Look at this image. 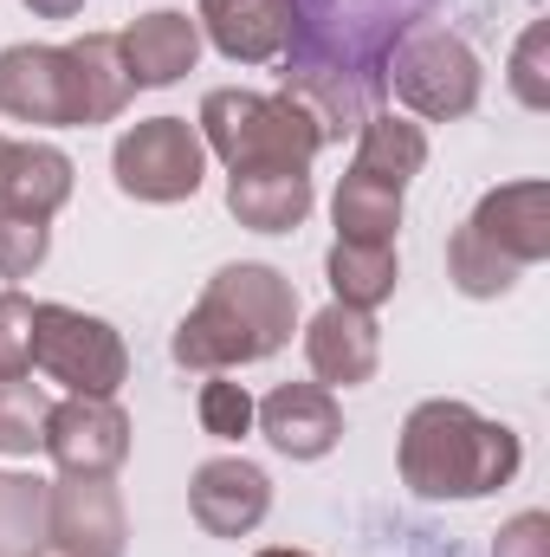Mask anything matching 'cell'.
I'll return each instance as SVG.
<instances>
[{
  "label": "cell",
  "instance_id": "cell-19",
  "mask_svg": "<svg viewBox=\"0 0 550 557\" xmlns=\"http://www.w3.org/2000/svg\"><path fill=\"white\" fill-rule=\"evenodd\" d=\"M324 278H330V298L350 305V311H376L396 298L402 285V253L383 247V240H337L324 253Z\"/></svg>",
  "mask_w": 550,
  "mask_h": 557
},
{
  "label": "cell",
  "instance_id": "cell-13",
  "mask_svg": "<svg viewBox=\"0 0 550 557\" xmlns=\"http://www.w3.org/2000/svg\"><path fill=\"white\" fill-rule=\"evenodd\" d=\"M304 363L324 389H357L376 376L383 363V331H376V311H350V305H324L311 324H304Z\"/></svg>",
  "mask_w": 550,
  "mask_h": 557
},
{
  "label": "cell",
  "instance_id": "cell-15",
  "mask_svg": "<svg viewBox=\"0 0 550 557\" xmlns=\"http://www.w3.org/2000/svg\"><path fill=\"white\" fill-rule=\"evenodd\" d=\"M117 39H124V65H130V85L137 91H162V85L188 78L195 59H201V26L188 13H175V7L137 13Z\"/></svg>",
  "mask_w": 550,
  "mask_h": 557
},
{
  "label": "cell",
  "instance_id": "cell-21",
  "mask_svg": "<svg viewBox=\"0 0 550 557\" xmlns=\"http://www.w3.org/2000/svg\"><path fill=\"white\" fill-rule=\"evenodd\" d=\"M330 221H337V240H383L396 247V227H402V188L396 182H376L363 169H350L330 195Z\"/></svg>",
  "mask_w": 550,
  "mask_h": 557
},
{
  "label": "cell",
  "instance_id": "cell-25",
  "mask_svg": "<svg viewBox=\"0 0 550 557\" xmlns=\"http://www.w3.org/2000/svg\"><path fill=\"white\" fill-rule=\"evenodd\" d=\"M52 253V221H26L0 208V278H26L46 267Z\"/></svg>",
  "mask_w": 550,
  "mask_h": 557
},
{
  "label": "cell",
  "instance_id": "cell-9",
  "mask_svg": "<svg viewBox=\"0 0 550 557\" xmlns=\"http://www.w3.org/2000/svg\"><path fill=\"white\" fill-rule=\"evenodd\" d=\"M39 447L52 454L59 473L111 480L130 460V416L117 409V396H65V403H52Z\"/></svg>",
  "mask_w": 550,
  "mask_h": 557
},
{
  "label": "cell",
  "instance_id": "cell-6",
  "mask_svg": "<svg viewBox=\"0 0 550 557\" xmlns=\"http://www.w3.org/2000/svg\"><path fill=\"white\" fill-rule=\"evenodd\" d=\"M111 175L117 188L142 201V208H175V201H195L201 195V175H208V143L188 117H142L130 124L117 149H111Z\"/></svg>",
  "mask_w": 550,
  "mask_h": 557
},
{
  "label": "cell",
  "instance_id": "cell-10",
  "mask_svg": "<svg viewBox=\"0 0 550 557\" xmlns=\"http://www.w3.org/2000/svg\"><path fill=\"white\" fill-rule=\"evenodd\" d=\"M466 234L479 247H492L499 260H512L518 273L550 260V188L532 175V182H499L473 201L466 214Z\"/></svg>",
  "mask_w": 550,
  "mask_h": 557
},
{
  "label": "cell",
  "instance_id": "cell-24",
  "mask_svg": "<svg viewBox=\"0 0 550 557\" xmlns=\"http://www.w3.org/2000/svg\"><path fill=\"white\" fill-rule=\"evenodd\" d=\"M195 416H201V434H214V441H247L253 434V396H247V383H234L221 370V376L201 383Z\"/></svg>",
  "mask_w": 550,
  "mask_h": 557
},
{
  "label": "cell",
  "instance_id": "cell-29",
  "mask_svg": "<svg viewBox=\"0 0 550 557\" xmlns=\"http://www.w3.org/2000/svg\"><path fill=\"white\" fill-rule=\"evenodd\" d=\"M33 20H78L85 13V0H20Z\"/></svg>",
  "mask_w": 550,
  "mask_h": 557
},
{
  "label": "cell",
  "instance_id": "cell-14",
  "mask_svg": "<svg viewBox=\"0 0 550 557\" xmlns=\"http://www.w3.org/2000/svg\"><path fill=\"white\" fill-rule=\"evenodd\" d=\"M253 421L285 460H324L343 441V409L324 383H278L266 403H253Z\"/></svg>",
  "mask_w": 550,
  "mask_h": 557
},
{
  "label": "cell",
  "instance_id": "cell-11",
  "mask_svg": "<svg viewBox=\"0 0 550 557\" xmlns=\"http://www.w3.org/2000/svg\"><path fill=\"white\" fill-rule=\"evenodd\" d=\"M188 512L208 539H247L273 512V480H266V467H253L240 454L201 460L188 480Z\"/></svg>",
  "mask_w": 550,
  "mask_h": 557
},
{
  "label": "cell",
  "instance_id": "cell-26",
  "mask_svg": "<svg viewBox=\"0 0 550 557\" xmlns=\"http://www.w3.org/2000/svg\"><path fill=\"white\" fill-rule=\"evenodd\" d=\"M545 52H550V26H545V20H532V26L518 33V46H512V98H518L525 111H545V104H550Z\"/></svg>",
  "mask_w": 550,
  "mask_h": 557
},
{
  "label": "cell",
  "instance_id": "cell-28",
  "mask_svg": "<svg viewBox=\"0 0 550 557\" xmlns=\"http://www.w3.org/2000/svg\"><path fill=\"white\" fill-rule=\"evenodd\" d=\"M492 557H550V512H518L499 525Z\"/></svg>",
  "mask_w": 550,
  "mask_h": 557
},
{
  "label": "cell",
  "instance_id": "cell-27",
  "mask_svg": "<svg viewBox=\"0 0 550 557\" xmlns=\"http://www.w3.org/2000/svg\"><path fill=\"white\" fill-rule=\"evenodd\" d=\"M33 376V298L26 292H0V383Z\"/></svg>",
  "mask_w": 550,
  "mask_h": 557
},
{
  "label": "cell",
  "instance_id": "cell-16",
  "mask_svg": "<svg viewBox=\"0 0 550 557\" xmlns=\"http://www.w3.org/2000/svg\"><path fill=\"white\" fill-rule=\"evenodd\" d=\"M72 156L59 143H7L0 149V208L26 221H52L72 201Z\"/></svg>",
  "mask_w": 550,
  "mask_h": 557
},
{
  "label": "cell",
  "instance_id": "cell-18",
  "mask_svg": "<svg viewBox=\"0 0 550 557\" xmlns=\"http://www.w3.org/2000/svg\"><path fill=\"white\" fill-rule=\"evenodd\" d=\"M72 52V72H78V98H85V131L98 124H117L124 104L137 98L130 85V65H124V39L117 33H85L65 46Z\"/></svg>",
  "mask_w": 550,
  "mask_h": 557
},
{
  "label": "cell",
  "instance_id": "cell-4",
  "mask_svg": "<svg viewBox=\"0 0 550 557\" xmlns=\"http://www.w3.org/2000/svg\"><path fill=\"white\" fill-rule=\"evenodd\" d=\"M33 370L72 396H117L130 376V344L111 318L78 305H33Z\"/></svg>",
  "mask_w": 550,
  "mask_h": 557
},
{
  "label": "cell",
  "instance_id": "cell-2",
  "mask_svg": "<svg viewBox=\"0 0 550 557\" xmlns=\"http://www.w3.org/2000/svg\"><path fill=\"white\" fill-rule=\"evenodd\" d=\"M396 467H402V486H414L421 499H486L518 480L525 441L505 421L434 396V403H414L402 421Z\"/></svg>",
  "mask_w": 550,
  "mask_h": 557
},
{
  "label": "cell",
  "instance_id": "cell-23",
  "mask_svg": "<svg viewBox=\"0 0 550 557\" xmlns=\"http://www.w3.org/2000/svg\"><path fill=\"white\" fill-rule=\"evenodd\" d=\"M46 416H52V403H46L39 383H26V376L0 383V454H13V460H20V454H39Z\"/></svg>",
  "mask_w": 550,
  "mask_h": 557
},
{
  "label": "cell",
  "instance_id": "cell-5",
  "mask_svg": "<svg viewBox=\"0 0 550 557\" xmlns=\"http://www.w3.org/2000/svg\"><path fill=\"white\" fill-rule=\"evenodd\" d=\"M383 85L409 104L414 117H427V124H453V117H473L486 72H479V52H473L460 33H447V26H421V33L402 39V46H389V59H383Z\"/></svg>",
  "mask_w": 550,
  "mask_h": 557
},
{
  "label": "cell",
  "instance_id": "cell-1",
  "mask_svg": "<svg viewBox=\"0 0 550 557\" xmlns=\"http://www.w3.org/2000/svg\"><path fill=\"white\" fill-rule=\"evenodd\" d=\"M298 331V292L291 278L266 260H234L208 278V292L195 298V311L175 324L168 357L182 370L221 376V370H247L266 363L291 344Z\"/></svg>",
  "mask_w": 550,
  "mask_h": 557
},
{
  "label": "cell",
  "instance_id": "cell-3",
  "mask_svg": "<svg viewBox=\"0 0 550 557\" xmlns=\"http://www.w3.org/2000/svg\"><path fill=\"white\" fill-rule=\"evenodd\" d=\"M195 131L208 143V156L227 162V175H266V169L311 175V162L324 149L311 111L291 91H240V85H221V91L201 98Z\"/></svg>",
  "mask_w": 550,
  "mask_h": 557
},
{
  "label": "cell",
  "instance_id": "cell-20",
  "mask_svg": "<svg viewBox=\"0 0 550 557\" xmlns=\"http://www.w3.org/2000/svg\"><path fill=\"white\" fill-rule=\"evenodd\" d=\"M350 169L409 188L414 175L427 169V131H421L414 117H396V111H370L363 131H357V162H350Z\"/></svg>",
  "mask_w": 550,
  "mask_h": 557
},
{
  "label": "cell",
  "instance_id": "cell-8",
  "mask_svg": "<svg viewBox=\"0 0 550 557\" xmlns=\"http://www.w3.org/2000/svg\"><path fill=\"white\" fill-rule=\"evenodd\" d=\"M46 545L59 557H124L130 552L124 493L111 480H78V473L46 480Z\"/></svg>",
  "mask_w": 550,
  "mask_h": 557
},
{
  "label": "cell",
  "instance_id": "cell-17",
  "mask_svg": "<svg viewBox=\"0 0 550 557\" xmlns=\"http://www.w3.org/2000/svg\"><path fill=\"white\" fill-rule=\"evenodd\" d=\"M227 214L253 234H291L311 214V175H298V169L227 175Z\"/></svg>",
  "mask_w": 550,
  "mask_h": 557
},
{
  "label": "cell",
  "instance_id": "cell-22",
  "mask_svg": "<svg viewBox=\"0 0 550 557\" xmlns=\"http://www.w3.org/2000/svg\"><path fill=\"white\" fill-rule=\"evenodd\" d=\"M46 552V480L0 473V557Z\"/></svg>",
  "mask_w": 550,
  "mask_h": 557
},
{
  "label": "cell",
  "instance_id": "cell-7",
  "mask_svg": "<svg viewBox=\"0 0 550 557\" xmlns=\"http://www.w3.org/2000/svg\"><path fill=\"white\" fill-rule=\"evenodd\" d=\"M0 117L33 131H85V98L65 46H7L0 52Z\"/></svg>",
  "mask_w": 550,
  "mask_h": 557
},
{
  "label": "cell",
  "instance_id": "cell-31",
  "mask_svg": "<svg viewBox=\"0 0 550 557\" xmlns=\"http://www.w3.org/2000/svg\"><path fill=\"white\" fill-rule=\"evenodd\" d=\"M0 149H7V137H0Z\"/></svg>",
  "mask_w": 550,
  "mask_h": 557
},
{
  "label": "cell",
  "instance_id": "cell-12",
  "mask_svg": "<svg viewBox=\"0 0 550 557\" xmlns=\"http://www.w3.org/2000/svg\"><path fill=\"white\" fill-rule=\"evenodd\" d=\"M195 26L234 65H273L298 39V7L291 0H201Z\"/></svg>",
  "mask_w": 550,
  "mask_h": 557
},
{
  "label": "cell",
  "instance_id": "cell-30",
  "mask_svg": "<svg viewBox=\"0 0 550 557\" xmlns=\"http://www.w3.org/2000/svg\"><path fill=\"white\" fill-rule=\"evenodd\" d=\"M260 557H311V552H291V545H273V552H260Z\"/></svg>",
  "mask_w": 550,
  "mask_h": 557
}]
</instances>
